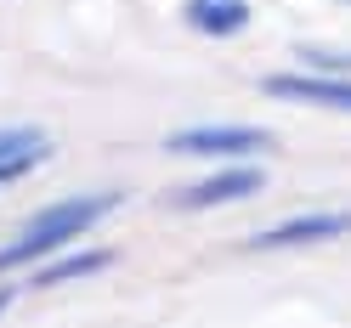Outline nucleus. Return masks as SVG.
Listing matches in <instances>:
<instances>
[{"label":"nucleus","instance_id":"nucleus-8","mask_svg":"<svg viewBox=\"0 0 351 328\" xmlns=\"http://www.w3.org/2000/svg\"><path fill=\"white\" fill-rule=\"evenodd\" d=\"M46 159V147H23V153H6V159H0V187H12V181H23L29 170Z\"/></svg>","mask_w":351,"mask_h":328},{"label":"nucleus","instance_id":"nucleus-4","mask_svg":"<svg viewBox=\"0 0 351 328\" xmlns=\"http://www.w3.org/2000/svg\"><path fill=\"white\" fill-rule=\"evenodd\" d=\"M267 187V176H261L255 164H221V170H210L204 181H193L176 192V210H221V204H238V199H255V192Z\"/></svg>","mask_w":351,"mask_h":328},{"label":"nucleus","instance_id":"nucleus-2","mask_svg":"<svg viewBox=\"0 0 351 328\" xmlns=\"http://www.w3.org/2000/svg\"><path fill=\"white\" fill-rule=\"evenodd\" d=\"M170 153H187V159H250V153H267L272 136L255 125H193L165 136Z\"/></svg>","mask_w":351,"mask_h":328},{"label":"nucleus","instance_id":"nucleus-5","mask_svg":"<svg viewBox=\"0 0 351 328\" xmlns=\"http://www.w3.org/2000/svg\"><path fill=\"white\" fill-rule=\"evenodd\" d=\"M261 91L278 102H312V108L351 114V79H340V74H272V79H261Z\"/></svg>","mask_w":351,"mask_h":328},{"label":"nucleus","instance_id":"nucleus-11","mask_svg":"<svg viewBox=\"0 0 351 328\" xmlns=\"http://www.w3.org/2000/svg\"><path fill=\"white\" fill-rule=\"evenodd\" d=\"M12 300H17V294L6 289V283H0V317H6V312H12Z\"/></svg>","mask_w":351,"mask_h":328},{"label":"nucleus","instance_id":"nucleus-3","mask_svg":"<svg viewBox=\"0 0 351 328\" xmlns=\"http://www.w3.org/2000/svg\"><path fill=\"white\" fill-rule=\"evenodd\" d=\"M351 232V210H306V215H289L278 227H261L250 232V249H312V244H335V238Z\"/></svg>","mask_w":351,"mask_h":328},{"label":"nucleus","instance_id":"nucleus-9","mask_svg":"<svg viewBox=\"0 0 351 328\" xmlns=\"http://www.w3.org/2000/svg\"><path fill=\"white\" fill-rule=\"evenodd\" d=\"M300 62H306L312 74H340V79H351V51H312V46H306Z\"/></svg>","mask_w":351,"mask_h":328},{"label":"nucleus","instance_id":"nucleus-10","mask_svg":"<svg viewBox=\"0 0 351 328\" xmlns=\"http://www.w3.org/2000/svg\"><path fill=\"white\" fill-rule=\"evenodd\" d=\"M23 147H46V136H40V130H29V125L0 130V159H6V153H23Z\"/></svg>","mask_w":351,"mask_h":328},{"label":"nucleus","instance_id":"nucleus-7","mask_svg":"<svg viewBox=\"0 0 351 328\" xmlns=\"http://www.w3.org/2000/svg\"><path fill=\"white\" fill-rule=\"evenodd\" d=\"M114 266V249H80V255H62L51 266L34 272V289H57V283H74V277H97Z\"/></svg>","mask_w":351,"mask_h":328},{"label":"nucleus","instance_id":"nucleus-6","mask_svg":"<svg viewBox=\"0 0 351 328\" xmlns=\"http://www.w3.org/2000/svg\"><path fill=\"white\" fill-rule=\"evenodd\" d=\"M187 23L210 40L244 34L250 29V0H187Z\"/></svg>","mask_w":351,"mask_h":328},{"label":"nucleus","instance_id":"nucleus-1","mask_svg":"<svg viewBox=\"0 0 351 328\" xmlns=\"http://www.w3.org/2000/svg\"><path fill=\"white\" fill-rule=\"evenodd\" d=\"M108 210H119V192H91V199H62L51 210H40L29 215V227L12 238L6 249H0V272H17V266H29V260L40 255H57L62 244H74V238H85Z\"/></svg>","mask_w":351,"mask_h":328}]
</instances>
